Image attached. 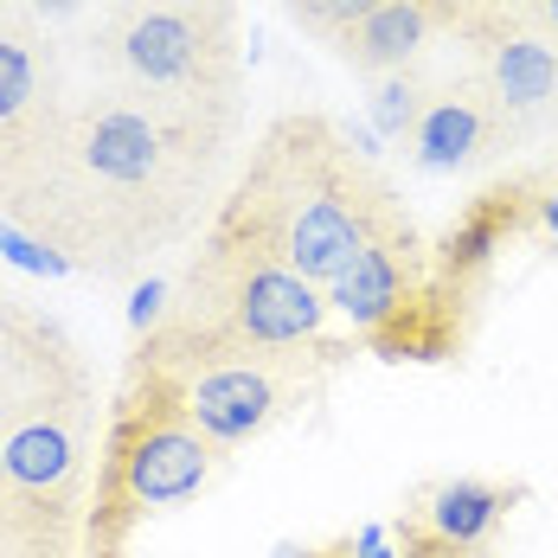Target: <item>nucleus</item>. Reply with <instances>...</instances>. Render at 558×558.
Returning <instances> with one entry per match:
<instances>
[{"label": "nucleus", "mask_w": 558, "mask_h": 558, "mask_svg": "<svg viewBox=\"0 0 558 558\" xmlns=\"http://www.w3.org/2000/svg\"><path fill=\"white\" fill-rule=\"evenodd\" d=\"M391 199H398L391 173L335 116L282 110L244 148L213 219L257 238L302 282L328 289L353 264V251L366 244V231L379 225Z\"/></svg>", "instance_id": "2"}, {"label": "nucleus", "mask_w": 558, "mask_h": 558, "mask_svg": "<svg viewBox=\"0 0 558 558\" xmlns=\"http://www.w3.org/2000/svg\"><path fill=\"white\" fill-rule=\"evenodd\" d=\"M391 553L398 558H495V546H449V539H437V533H424L417 520H391Z\"/></svg>", "instance_id": "17"}, {"label": "nucleus", "mask_w": 558, "mask_h": 558, "mask_svg": "<svg viewBox=\"0 0 558 558\" xmlns=\"http://www.w3.org/2000/svg\"><path fill=\"white\" fill-rule=\"evenodd\" d=\"M20 7H26L46 33H58L71 52H77V39H84V33L97 26V13H104V0H20Z\"/></svg>", "instance_id": "16"}, {"label": "nucleus", "mask_w": 558, "mask_h": 558, "mask_svg": "<svg viewBox=\"0 0 558 558\" xmlns=\"http://www.w3.org/2000/svg\"><path fill=\"white\" fill-rule=\"evenodd\" d=\"M507 20H520L526 33H539L546 46H558V0H495Z\"/></svg>", "instance_id": "19"}, {"label": "nucleus", "mask_w": 558, "mask_h": 558, "mask_svg": "<svg viewBox=\"0 0 558 558\" xmlns=\"http://www.w3.org/2000/svg\"><path fill=\"white\" fill-rule=\"evenodd\" d=\"M238 449L219 444L180 398V379L148 353L129 347L122 386L104 411V449L90 482V520H84V558H129L135 533L161 520L168 507L199 501L231 475Z\"/></svg>", "instance_id": "4"}, {"label": "nucleus", "mask_w": 558, "mask_h": 558, "mask_svg": "<svg viewBox=\"0 0 558 558\" xmlns=\"http://www.w3.org/2000/svg\"><path fill=\"white\" fill-rule=\"evenodd\" d=\"M244 135L168 116L104 84H77L52 129L0 168V219L64 277L142 282L155 257L193 244L225 199Z\"/></svg>", "instance_id": "1"}, {"label": "nucleus", "mask_w": 558, "mask_h": 558, "mask_svg": "<svg viewBox=\"0 0 558 558\" xmlns=\"http://www.w3.org/2000/svg\"><path fill=\"white\" fill-rule=\"evenodd\" d=\"M77 52L90 84L104 90L244 135V7L238 0H104Z\"/></svg>", "instance_id": "5"}, {"label": "nucleus", "mask_w": 558, "mask_h": 558, "mask_svg": "<svg viewBox=\"0 0 558 558\" xmlns=\"http://www.w3.org/2000/svg\"><path fill=\"white\" fill-rule=\"evenodd\" d=\"M282 558H353V539H328V546H308V553H282Z\"/></svg>", "instance_id": "21"}, {"label": "nucleus", "mask_w": 558, "mask_h": 558, "mask_svg": "<svg viewBox=\"0 0 558 558\" xmlns=\"http://www.w3.org/2000/svg\"><path fill=\"white\" fill-rule=\"evenodd\" d=\"M469 7H475V0H386L379 13H366L360 26H347L328 52H335L353 77L379 84V77H398V71L424 64L430 39H444V33L456 39L462 20H469Z\"/></svg>", "instance_id": "12"}, {"label": "nucleus", "mask_w": 558, "mask_h": 558, "mask_svg": "<svg viewBox=\"0 0 558 558\" xmlns=\"http://www.w3.org/2000/svg\"><path fill=\"white\" fill-rule=\"evenodd\" d=\"M424 277H430V238L417 231L404 193H398L386 213H379V225L366 231V244L353 251V264L328 282V308L347 315L360 340H373L391 315L417 295Z\"/></svg>", "instance_id": "9"}, {"label": "nucleus", "mask_w": 558, "mask_h": 558, "mask_svg": "<svg viewBox=\"0 0 558 558\" xmlns=\"http://www.w3.org/2000/svg\"><path fill=\"white\" fill-rule=\"evenodd\" d=\"M282 7H289V13H295V7H308V0H282Z\"/></svg>", "instance_id": "22"}, {"label": "nucleus", "mask_w": 558, "mask_h": 558, "mask_svg": "<svg viewBox=\"0 0 558 558\" xmlns=\"http://www.w3.org/2000/svg\"><path fill=\"white\" fill-rule=\"evenodd\" d=\"M71 46L20 0H0V168H13L71 104Z\"/></svg>", "instance_id": "8"}, {"label": "nucleus", "mask_w": 558, "mask_h": 558, "mask_svg": "<svg viewBox=\"0 0 558 558\" xmlns=\"http://www.w3.org/2000/svg\"><path fill=\"white\" fill-rule=\"evenodd\" d=\"M97 449L104 411L84 347L39 302L0 289V456L26 513L77 553L90 520Z\"/></svg>", "instance_id": "3"}, {"label": "nucleus", "mask_w": 558, "mask_h": 558, "mask_svg": "<svg viewBox=\"0 0 558 558\" xmlns=\"http://www.w3.org/2000/svg\"><path fill=\"white\" fill-rule=\"evenodd\" d=\"M353 353H366L353 335L347 340L315 335V340H289V347H225V353H193V360H161L155 353V360L180 379L186 411L219 444L244 449L257 437H270L277 424L302 417L315 398H328V386L353 366Z\"/></svg>", "instance_id": "7"}, {"label": "nucleus", "mask_w": 558, "mask_h": 558, "mask_svg": "<svg viewBox=\"0 0 558 558\" xmlns=\"http://www.w3.org/2000/svg\"><path fill=\"white\" fill-rule=\"evenodd\" d=\"M520 501H526V482H501V475H444V482H424V488L404 501V520H417L424 533H437L449 546H495Z\"/></svg>", "instance_id": "13"}, {"label": "nucleus", "mask_w": 558, "mask_h": 558, "mask_svg": "<svg viewBox=\"0 0 558 558\" xmlns=\"http://www.w3.org/2000/svg\"><path fill=\"white\" fill-rule=\"evenodd\" d=\"M353 558H398V553H391V533H386V526H366V533L353 539Z\"/></svg>", "instance_id": "20"}, {"label": "nucleus", "mask_w": 558, "mask_h": 558, "mask_svg": "<svg viewBox=\"0 0 558 558\" xmlns=\"http://www.w3.org/2000/svg\"><path fill=\"white\" fill-rule=\"evenodd\" d=\"M456 39L469 46L475 84H482L526 135H533L546 116H558V46H546L539 33H526L520 20H507L495 0H475Z\"/></svg>", "instance_id": "10"}, {"label": "nucleus", "mask_w": 558, "mask_h": 558, "mask_svg": "<svg viewBox=\"0 0 558 558\" xmlns=\"http://www.w3.org/2000/svg\"><path fill=\"white\" fill-rule=\"evenodd\" d=\"M520 135H526V129H520V122L475 84V71L462 64V71H449V77L430 84L424 116H417V129H411L404 148L417 155V168H430V173H469V168H482V161H501Z\"/></svg>", "instance_id": "11"}, {"label": "nucleus", "mask_w": 558, "mask_h": 558, "mask_svg": "<svg viewBox=\"0 0 558 558\" xmlns=\"http://www.w3.org/2000/svg\"><path fill=\"white\" fill-rule=\"evenodd\" d=\"M379 7H386V0H308V7H295L289 20H295V26H302L308 39L335 46L347 26H360V20H366V13H379Z\"/></svg>", "instance_id": "15"}, {"label": "nucleus", "mask_w": 558, "mask_h": 558, "mask_svg": "<svg viewBox=\"0 0 558 558\" xmlns=\"http://www.w3.org/2000/svg\"><path fill=\"white\" fill-rule=\"evenodd\" d=\"M526 231L546 238V244L558 251V168L533 173V213H526Z\"/></svg>", "instance_id": "18"}, {"label": "nucleus", "mask_w": 558, "mask_h": 558, "mask_svg": "<svg viewBox=\"0 0 558 558\" xmlns=\"http://www.w3.org/2000/svg\"><path fill=\"white\" fill-rule=\"evenodd\" d=\"M430 84H437V77H430L424 64H411V71H398V77H379V84H373V122H379L386 142H411Z\"/></svg>", "instance_id": "14"}, {"label": "nucleus", "mask_w": 558, "mask_h": 558, "mask_svg": "<svg viewBox=\"0 0 558 558\" xmlns=\"http://www.w3.org/2000/svg\"><path fill=\"white\" fill-rule=\"evenodd\" d=\"M322 322H328V289L302 282L257 238L206 219L180 277L168 282L161 322L148 335H135V347H148L161 360H193V353H225V347L315 340Z\"/></svg>", "instance_id": "6"}]
</instances>
